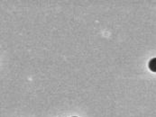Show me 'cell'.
<instances>
[{"instance_id":"1","label":"cell","mask_w":156,"mask_h":117,"mask_svg":"<svg viewBox=\"0 0 156 117\" xmlns=\"http://www.w3.org/2000/svg\"><path fill=\"white\" fill-rule=\"evenodd\" d=\"M148 67L151 71L153 72H156V58L152 59L150 61H149V64H148Z\"/></svg>"},{"instance_id":"2","label":"cell","mask_w":156,"mask_h":117,"mask_svg":"<svg viewBox=\"0 0 156 117\" xmlns=\"http://www.w3.org/2000/svg\"><path fill=\"white\" fill-rule=\"evenodd\" d=\"M73 117H77V116H73Z\"/></svg>"}]
</instances>
